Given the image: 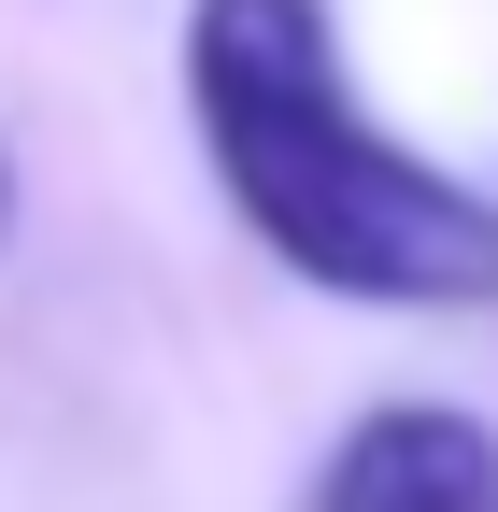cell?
Listing matches in <instances>:
<instances>
[{
  "label": "cell",
  "mask_w": 498,
  "mask_h": 512,
  "mask_svg": "<svg viewBox=\"0 0 498 512\" xmlns=\"http://www.w3.org/2000/svg\"><path fill=\"white\" fill-rule=\"evenodd\" d=\"M0 242H15V143H0Z\"/></svg>",
  "instance_id": "obj_3"
},
{
  "label": "cell",
  "mask_w": 498,
  "mask_h": 512,
  "mask_svg": "<svg viewBox=\"0 0 498 512\" xmlns=\"http://www.w3.org/2000/svg\"><path fill=\"white\" fill-rule=\"evenodd\" d=\"M314 512H498V427L456 399H399L328 456Z\"/></svg>",
  "instance_id": "obj_2"
},
{
  "label": "cell",
  "mask_w": 498,
  "mask_h": 512,
  "mask_svg": "<svg viewBox=\"0 0 498 512\" xmlns=\"http://www.w3.org/2000/svg\"><path fill=\"white\" fill-rule=\"evenodd\" d=\"M185 100H200L228 214L299 285L385 299V313L498 299V200L427 171V157H399L356 114L328 0H185Z\"/></svg>",
  "instance_id": "obj_1"
}]
</instances>
